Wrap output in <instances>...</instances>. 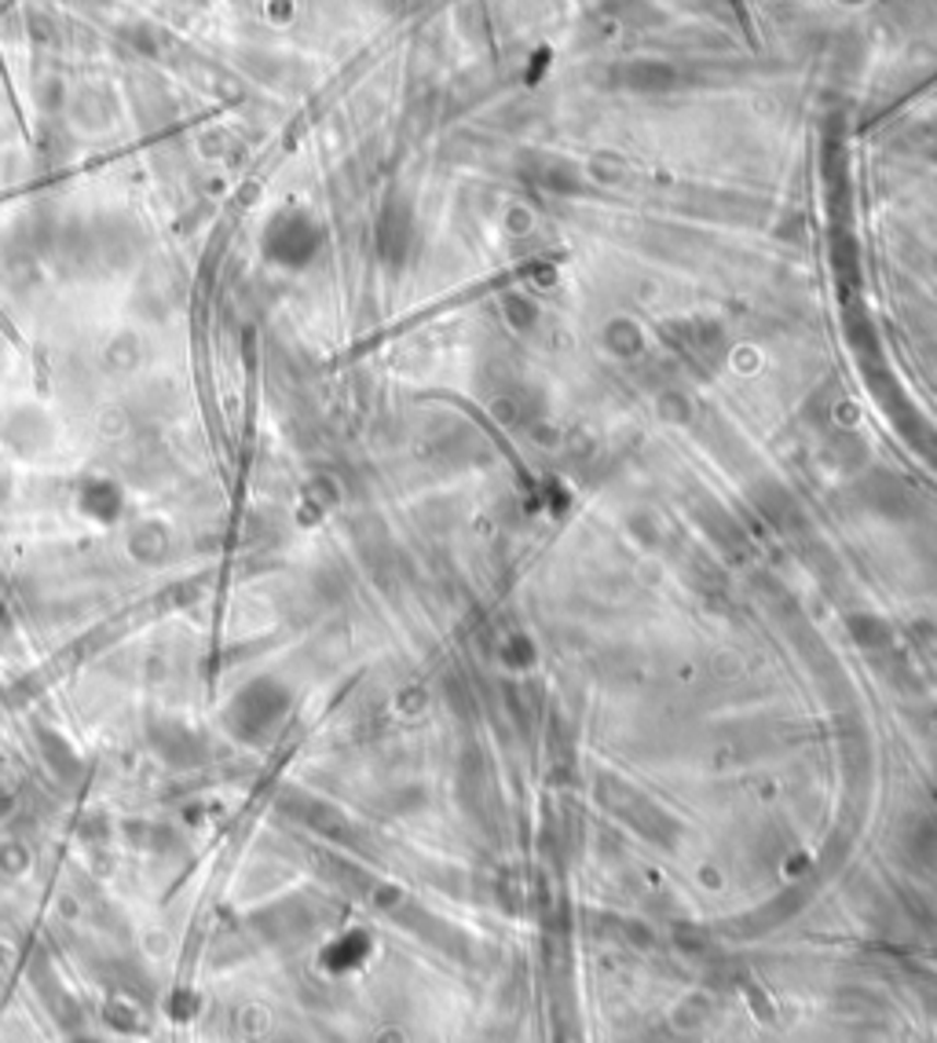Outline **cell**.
Returning <instances> with one entry per match:
<instances>
[{"instance_id":"obj_1","label":"cell","mask_w":937,"mask_h":1043,"mask_svg":"<svg viewBox=\"0 0 937 1043\" xmlns=\"http://www.w3.org/2000/svg\"><path fill=\"white\" fill-rule=\"evenodd\" d=\"M73 1043H100V1040H89V1036H84V1040H73Z\"/></svg>"}]
</instances>
